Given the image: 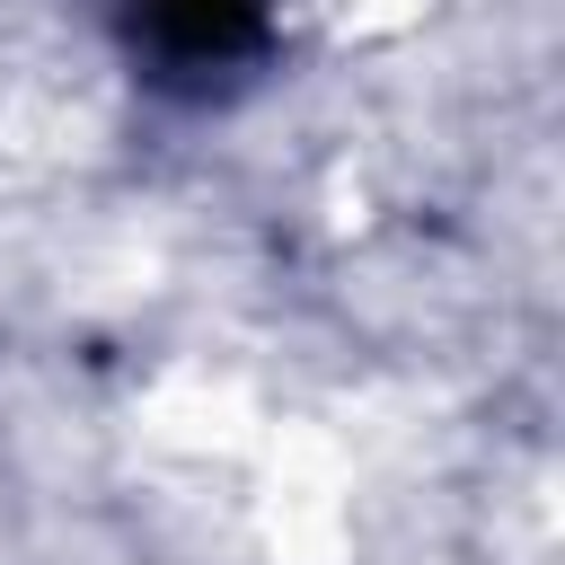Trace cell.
<instances>
[{
    "mask_svg": "<svg viewBox=\"0 0 565 565\" xmlns=\"http://www.w3.org/2000/svg\"><path fill=\"white\" fill-rule=\"evenodd\" d=\"M124 35L159 79H221L247 71L274 35V0H124Z\"/></svg>",
    "mask_w": 565,
    "mask_h": 565,
    "instance_id": "obj_1",
    "label": "cell"
}]
</instances>
